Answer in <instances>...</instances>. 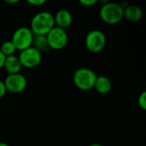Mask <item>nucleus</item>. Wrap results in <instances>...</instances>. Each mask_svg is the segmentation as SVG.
<instances>
[{
    "instance_id": "obj_10",
    "label": "nucleus",
    "mask_w": 146,
    "mask_h": 146,
    "mask_svg": "<svg viewBox=\"0 0 146 146\" xmlns=\"http://www.w3.org/2000/svg\"><path fill=\"white\" fill-rule=\"evenodd\" d=\"M123 16L128 21L138 22L142 19L143 11L139 6L135 4H129L126 9H124Z\"/></svg>"
},
{
    "instance_id": "obj_11",
    "label": "nucleus",
    "mask_w": 146,
    "mask_h": 146,
    "mask_svg": "<svg viewBox=\"0 0 146 146\" xmlns=\"http://www.w3.org/2000/svg\"><path fill=\"white\" fill-rule=\"evenodd\" d=\"M3 68H5V70L9 74H19L22 67L21 65L18 56L12 55L5 57Z\"/></svg>"
},
{
    "instance_id": "obj_12",
    "label": "nucleus",
    "mask_w": 146,
    "mask_h": 146,
    "mask_svg": "<svg viewBox=\"0 0 146 146\" xmlns=\"http://www.w3.org/2000/svg\"><path fill=\"white\" fill-rule=\"evenodd\" d=\"M93 88H95V90L100 94H107L112 89V82L104 75L97 76Z\"/></svg>"
},
{
    "instance_id": "obj_18",
    "label": "nucleus",
    "mask_w": 146,
    "mask_h": 146,
    "mask_svg": "<svg viewBox=\"0 0 146 146\" xmlns=\"http://www.w3.org/2000/svg\"><path fill=\"white\" fill-rule=\"evenodd\" d=\"M7 90H6V87H5V85H4V82L0 80V99L2 98H3V96L5 95Z\"/></svg>"
},
{
    "instance_id": "obj_8",
    "label": "nucleus",
    "mask_w": 146,
    "mask_h": 146,
    "mask_svg": "<svg viewBox=\"0 0 146 146\" xmlns=\"http://www.w3.org/2000/svg\"><path fill=\"white\" fill-rule=\"evenodd\" d=\"M6 90L12 93H20L23 92L27 85L26 77L21 74H9L4 80Z\"/></svg>"
},
{
    "instance_id": "obj_9",
    "label": "nucleus",
    "mask_w": 146,
    "mask_h": 146,
    "mask_svg": "<svg viewBox=\"0 0 146 146\" xmlns=\"http://www.w3.org/2000/svg\"><path fill=\"white\" fill-rule=\"evenodd\" d=\"M54 21L56 27L66 30V28L69 27L72 24V14L67 9H61L54 15Z\"/></svg>"
},
{
    "instance_id": "obj_4",
    "label": "nucleus",
    "mask_w": 146,
    "mask_h": 146,
    "mask_svg": "<svg viewBox=\"0 0 146 146\" xmlns=\"http://www.w3.org/2000/svg\"><path fill=\"white\" fill-rule=\"evenodd\" d=\"M33 36L34 35L30 28L21 27L14 32L10 41L13 43L16 50H18L21 51L32 46Z\"/></svg>"
},
{
    "instance_id": "obj_5",
    "label": "nucleus",
    "mask_w": 146,
    "mask_h": 146,
    "mask_svg": "<svg viewBox=\"0 0 146 146\" xmlns=\"http://www.w3.org/2000/svg\"><path fill=\"white\" fill-rule=\"evenodd\" d=\"M106 36L104 32L100 30H92L89 32L85 39V44L87 50L92 53H98L102 51L106 45Z\"/></svg>"
},
{
    "instance_id": "obj_19",
    "label": "nucleus",
    "mask_w": 146,
    "mask_h": 146,
    "mask_svg": "<svg viewBox=\"0 0 146 146\" xmlns=\"http://www.w3.org/2000/svg\"><path fill=\"white\" fill-rule=\"evenodd\" d=\"M5 56L1 52V50H0V69L2 68H3V63H4V61H5Z\"/></svg>"
},
{
    "instance_id": "obj_6",
    "label": "nucleus",
    "mask_w": 146,
    "mask_h": 146,
    "mask_svg": "<svg viewBox=\"0 0 146 146\" xmlns=\"http://www.w3.org/2000/svg\"><path fill=\"white\" fill-rule=\"evenodd\" d=\"M49 48L55 50H60L65 48L68 43V34L66 30L54 27L46 35Z\"/></svg>"
},
{
    "instance_id": "obj_7",
    "label": "nucleus",
    "mask_w": 146,
    "mask_h": 146,
    "mask_svg": "<svg viewBox=\"0 0 146 146\" xmlns=\"http://www.w3.org/2000/svg\"><path fill=\"white\" fill-rule=\"evenodd\" d=\"M18 58L21 67L26 68H33L41 62L42 55L41 52L31 46L24 50H21Z\"/></svg>"
},
{
    "instance_id": "obj_16",
    "label": "nucleus",
    "mask_w": 146,
    "mask_h": 146,
    "mask_svg": "<svg viewBox=\"0 0 146 146\" xmlns=\"http://www.w3.org/2000/svg\"><path fill=\"white\" fill-rule=\"evenodd\" d=\"M29 4L33 6H41L46 3L45 0H27V1Z\"/></svg>"
},
{
    "instance_id": "obj_14",
    "label": "nucleus",
    "mask_w": 146,
    "mask_h": 146,
    "mask_svg": "<svg viewBox=\"0 0 146 146\" xmlns=\"http://www.w3.org/2000/svg\"><path fill=\"white\" fill-rule=\"evenodd\" d=\"M0 50L5 56H9L15 54L16 49L14 46L13 43L9 40V41H5L1 44Z\"/></svg>"
},
{
    "instance_id": "obj_2",
    "label": "nucleus",
    "mask_w": 146,
    "mask_h": 146,
    "mask_svg": "<svg viewBox=\"0 0 146 146\" xmlns=\"http://www.w3.org/2000/svg\"><path fill=\"white\" fill-rule=\"evenodd\" d=\"M123 9L119 3L109 2L100 8L99 15L102 21L109 25H115L121 22L123 16Z\"/></svg>"
},
{
    "instance_id": "obj_22",
    "label": "nucleus",
    "mask_w": 146,
    "mask_h": 146,
    "mask_svg": "<svg viewBox=\"0 0 146 146\" xmlns=\"http://www.w3.org/2000/svg\"><path fill=\"white\" fill-rule=\"evenodd\" d=\"M89 146H103L102 145H100V144H97V143H95V144H92L91 145Z\"/></svg>"
},
{
    "instance_id": "obj_15",
    "label": "nucleus",
    "mask_w": 146,
    "mask_h": 146,
    "mask_svg": "<svg viewBox=\"0 0 146 146\" xmlns=\"http://www.w3.org/2000/svg\"><path fill=\"white\" fill-rule=\"evenodd\" d=\"M138 104H139V106L141 108V110H146V92H143L139 98H138Z\"/></svg>"
},
{
    "instance_id": "obj_21",
    "label": "nucleus",
    "mask_w": 146,
    "mask_h": 146,
    "mask_svg": "<svg viewBox=\"0 0 146 146\" xmlns=\"http://www.w3.org/2000/svg\"><path fill=\"white\" fill-rule=\"evenodd\" d=\"M0 146H9L8 144L6 143H3V142H0Z\"/></svg>"
},
{
    "instance_id": "obj_3",
    "label": "nucleus",
    "mask_w": 146,
    "mask_h": 146,
    "mask_svg": "<svg viewBox=\"0 0 146 146\" xmlns=\"http://www.w3.org/2000/svg\"><path fill=\"white\" fill-rule=\"evenodd\" d=\"M97 79V74L90 68H78L73 77L75 86L81 91H90L94 87Z\"/></svg>"
},
{
    "instance_id": "obj_1",
    "label": "nucleus",
    "mask_w": 146,
    "mask_h": 146,
    "mask_svg": "<svg viewBox=\"0 0 146 146\" xmlns=\"http://www.w3.org/2000/svg\"><path fill=\"white\" fill-rule=\"evenodd\" d=\"M55 26L54 15L50 12L42 11L33 17L30 24V30L35 36H46Z\"/></svg>"
},
{
    "instance_id": "obj_17",
    "label": "nucleus",
    "mask_w": 146,
    "mask_h": 146,
    "mask_svg": "<svg viewBox=\"0 0 146 146\" xmlns=\"http://www.w3.org/2000/svg\"><path fill=\"white\" fill-rule=\"evenodd\" d=\"M80 3L84 6L89 7V6H92V5L96 4L98 3V1L97 0H80Z\"/></svg>"
},
{
    "instance_id": "obj_13",
    "label": "nucleus",
    "mask_w": 146,
    "mask_h": 146,
    "mask_svg": "<svg viewBox=\"0 0 146 146\" xmlns=\"http://www.w3.org/2000/svg\"><path fill=\"white\" fill-rule=\"evenodd\" d=\"M32 46L33 48H35L37 50H38L39 52L47 50L49 49V45H48L46 36H41V35L35 36L34 35Z\"/></svg>"
},
{
    "instance_id": "obj_20",
    "label": "nucleus",
    "mask_w": 146,
    "mask_h": 146,
    "mask_svg": "<svg viewBox=\"0 0 146 146\" xmlns=\"http://www.w3.org/2000/svg\"><path fill=\"white\" fill-rule=\"evenodd\" d=\"M18 2V0H5V3H17Z\"/></svg>"
}]
</instances>
